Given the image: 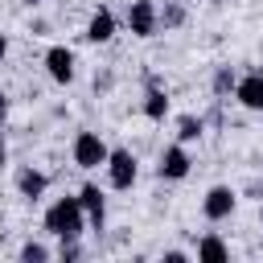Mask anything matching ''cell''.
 Returning a JSON list of instances; mask_svg holds the SVG:
<instances>
[{
  "label": "cell",
  "instance_id": "1",
  "mask_svg": "<svg viewBox=\"0 0 263 263\" xmlns=\"http://www.w3.org/2000/svg\"><path fill=\"white\" fill-rule=\"evenodd\" d=\"M45 230L53 238H78L86 230V210L78 197H58L49 210H45Z\"/></svg>",
  "mask_w": 263,
  "mask_h": 263
},
{
  "label": "cell",
  "instance_id": "2",
  "mask_svg": "<svg viewBox=\"0 0 263 263\" xmlns=\"http://www.w3.org/2000/svg\"><path fill=\"white\" fill-rule=\"evenodd\" d=\"M107 156H111V148L99 140V132H78L74 136V164L78 168H99V164H107Z\"/></svg>",
  "mask_w": 263,
  "mask_h": 263
},
{
  "label": "cell",
  "instance_id": "3",
  "mask_svg": "<svg viewBox=\"0 0 263 263\" xmlns=\"http://www.w3.org/2000/svg\"><path fill=\"white\" fill-rule=\"evenodd\" d=\"M136 177H140L136 156L127 148H111V156H107V181H111V189H132Z\"/></svg>",
  "mask_w": 263,
  "mask_h": 263
},
{
  "label": "cell",
  "instance_id": "4",
  "mask_svg": "<svg viewBox=\"0 0 263 263\" xmlns=\"http://www.w3.org/2000/svg\"><path fill=\"white\" fill-rule=\"evenodd\" d=\"M234 201H238V193H234L230 185H214V189L201 197V214H205L210 222H222V218L234 214Z\"/></svg>",
  "mask_w": 263,
  "mask_h": 263
},
{
  "label": "cell",
  "instance_id": "5",
  "mask_svg": "<svg viewBox=\"0 0 263 263\" xmlns=\"http://www.w3.org/2000/svg\"><path fill=\"white\" fill-rule=\"evenodd\" d=\"M156 25H160V12H156L152 0H132V4H127V29H132L136 37H152Z\"/></svg>",
  "mask_w": 263,
  "mask_h": 263
},
{
  "label": "cell",
  "instance_id": "6",
  "mask_svg": "<svg viewBox=\"0 0 263 263\" xmlns=\"http://www.w3.org/2000/svg\"><path fill=\"white\" fill-rule=\"evenodd\" d=\"M45 70H49V78L53 82H74V53L66 49V45H49L45 49Z\"/></svg>",
  "mask_w": 263,
  "mask_h": 263
},
{
  "label": "cell",
  "instance_id": "7",
  "mask_svg": "<svg viewBox=\"0 0 263 263\" xmlns=\"http://www.w3.org/2000/svg\"><path fill=\"white\" fill-rule=\"evenodd\" d=\"M189 152L181 148V144H173V148H164V156H160V164H156V173L164 177V181H185L189 177Z\"/></svg>",
  "mask_w": 263,
  "mask_h": 263
},
{
  "label": "cell",
  "instance_id": "8",
  "mask_svg": "<svg viewBox=\"0 0 263 263\" xmlns=\"http://www.w3.org/2000/svg\"><path fill=\"white\" fill-rule=\"evenodd\" d=\"M234 99H238L247 111H263V70H251L247 78H238Z\"/></svg>",
  "mask_w": 263,
  "mask_h": 263
},
{
  "label": "cell",
  "instance_id": "9",
  "mask_svg": "<svg viewBox=\"0 0 263 263\" xmlns=\"http://www.w3.org/2000/svg\"><path fill=\"white\" fill-rule=\"evenodd\" d=\"M78 201H82V210H86L90 226H95V230H103V218H107V201H103V189H99V185H82V189H78Z\"/></svg>",
  "mask_w": 263,
  "mask_h": 263
},
{
  "label": "cell",
  "instance_id": "10",
  "mask_svg": "<svg viewBox=\"0 0 263 263\" xmlns=\"http://www.w3.org/2000/svg\"><path fill=\"white\" fill-rule=\"evenodd\" d=\"M111 37H115V16H111V8H99V12L86 21V41L103 45V41H111Z\"/></svg>",
  "mask_w": 263,
  "mask_h": 263
},
{
  "label": "cell",
  "instance_id": "11",
  "mask_svg": "<svg viewBox=\"0 0 263 263\" xmlns=\"http://www.w3.org/2000/svg\"><path fill=\"white\" fill-rule=\"evenodd\" d=\"M45 173H37V168H21L16 173V189H21V197H29V201H37L41 193H45Z\"/></svg>",
  "mask_w": 263,
  "mask_h": 263
},
{
  "label": "cell",
  "instance_id": "12",
  "mask_svg": "<svg viewBox=\"0 0 263 263\" xmlns=\"http://www.w3.org/2000/svg\"><path fill=\"white\" fill-rule=\"evenodd\" d=\"M197 259H205V263H226V259H230V247H226L218 234H205V238L197 242Z\"/></svg>",
  "mask_w": 263,
  "mask_h": 263
},
{
  "label": "cell",
  "instance_id": "13",
  "mask_svg": "<svg viewBox=\"0 0 263 263\" xmlns=\"http://www.w3.org/2000/svg\"><path fill=\"white\" fill-rule=\"evenodd\" d=\"M144 115H148V119H164V115H168V95L152 86V90L144 95Z\"/></svg>",
  "mask_w": 263,
  "mask_h": 263
},
{
  "label": "cell",
  "instance_id": "14",
  "mask_svg": "<svg viewBox=\"0 0 263 263\" xmlns=\"http://www.w3.org/2000/svg\"><path fill=\"white\" fill-rule=\"evenodd\" d=\"M197 136H201V119H197V115H181V119H177V140L189 144V140H197Z\"/></svg>",
  "mask_w": 263,
  "mask_h": 263
},
{
  "label": "cell",
  "instance_id": "15",
  "mask_svg": "<svg viewBox=\"0 0 263 263\" xmlns=\"http://www.w3.org/2000/svg\"><path fill=\"white\" fill-rule=\"evenodd\" d=\"M185 21V8H181V0H164V12H160V25H181Z\"/></svg>",
  "mask_w": 263,
  "mask_h": 263
},
{
  "label": "cell",
  "instance_id": "16",
  "mask_svg": "<svg viewBox=\"0 0 263 263\" xmlns=\"http://www.w3.org/2000/svg\"><path fill=\"white\" fill-rule=\"evenodd\" d=\"M21 259H25V263H41V259H49V247H41V242H25V247H21Z\"/></svg>",
  "mask_w": 263,
  "mask_h": 263
},
{
  "label": "cell",
  "instance_id": "17",
  "mask_svg": "<svg viewBox=\"0 0 263 263\" xmlns=\"http://www.w3.org/2000/svg\"><path fill=\"white\" fill-rule=\"evenodd\" d=\"M234 86H238V82H234V74H230V66H222V70L214 74V90H218V95H226V90H234Z\"/></svg>",
  "mask_w": 263,
  "mask_h": 263
},
{
  "label": "cell",
  "instance_id": "18",
  "mask_svg": "<svg viewBox=\"0 0 263 263\" xmlns=\"http://www.w3.org/2000/svg\"><path fill=\"white\" fill-rule=\"evenodd\" d=\"M58 255H62V259H78L82 251H78V242H74V238H62V247H58Z\"/></svg>",
  "mask_w": 263,
  "mask_h": 263
},
{
  "label": "cell",
  "instance_id": "19",
  "mask_svg": "<svg viewBox=\"0 0 263 263\" xmlns=\"http://www.w3.org/2000/svg\"><path fill=\"white\" fill-rule=\"evenodd\" d=\"M4 119H8V95L0 90V127H4Z\"/></svg>",
  "mask_w": 263,
  "mask_h": 263
},
{
  "label": "cell",
  "instance_id": "20",
  "mask_svg": "<svg viewBox=\"0 0 263 263\" xmlns=\"http://www.w3.org/2000/svg\"><path fill=\"white\" fill-rule=\"evenodd\" d=\"M4 160H8V144H4V132H0V168H4Z\"/></svg>",
  "mask_w": 263,
  "mask_h": 263
},
{
  "label": "cell",
  "instance_id": "21",
  "mask_svg": "<svg viewBox=\"0 0 263 263\" xmlns=\"http://www.w3.org/2000/svg\"><path fill=\"white\" fill-rule=\"evenodd\" d=\"M4 53H8V37L0 33V62H4Z\"/></svg>",
  "mask_w": 263,
  "mask_h": 263
},
{
  "label": "cell",
  "instance_id": "22",
  "mask_svg": "<svg viewBox=\"0 0 263 263\" xmlns=\"http://www.w3.org/2000/svg\"><path fill=\"white\" fill-rule=\"evenodd\" d=\"M25 4H41V0H25Z\"/></svg>",
  "mask_w": 263,
  "mask_h": 263
}]
</instances>
